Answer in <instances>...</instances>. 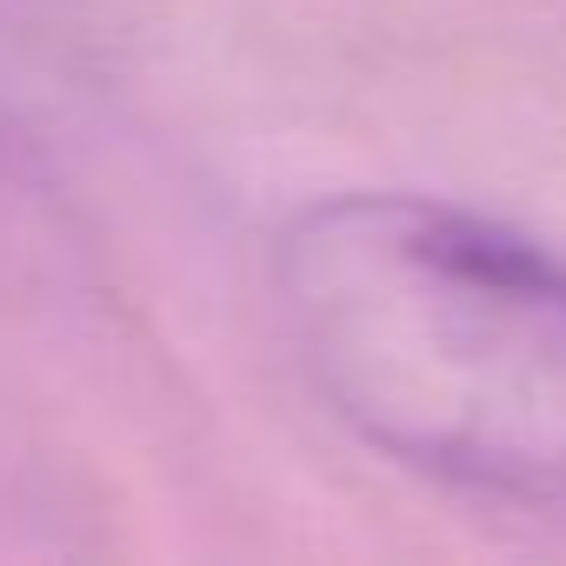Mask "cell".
<instances>
[{
    "label": "cell",
    "mask_w": 566,
    "mask_h": 566,
    "mask_svg": "<svg viewBox=\"0 0 566 566\" xmlns=\"http://www.w3.org/2000/svg\"><path fill=\"white\" fill-rule=\"evenodd\" d=\"M321 407L387 467L566 520V260L407 187L321 193L266 253Z\"/></svg>",
    "instance_id": "1"
},
{
    "label": "cell",
    "mask_w": 566,
    "mask_h": 566,
    "mask_svg": "<svg viewBox=\"0 0 566 566\" xmlns=\"http://www.w3.org/2000/svg\"><path fill=\"white\" fill-rule=\"evenodd\" d=\"M0 154H8V114H0Z\"/></svg>",
    "instance_id": "2"
}]
</instances>
